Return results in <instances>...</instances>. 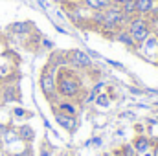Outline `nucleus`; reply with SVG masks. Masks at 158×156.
<instances>
[{
	"label": "nucleus",
	"mask_w": 158,
	"mask_h": 156,
	"mask_svg": "<svg viewBox=\"0 0 158 156\" xmlns=\"http://www.w3.org/2000/svg\"><path fill=\"white\" fill-rule=\"evenodd\" d=\"M125 2H129V0H118L116 4H125Z\"/></svg>",
	"instance_id": "18"
},
{
	"label": "nucleus",
	"mask_w": 158,
	"mask_h": 156,
	"mask_svg": "<svg viewBox=\"0 0 158 156\" xmlns=\"http://www.w3.org/2000/svg\"><path fill=\"white\" fill-rule=\"evenodd\" d=\"M40 90L44 94L46 99L53 101L57 97V68H53L50 63L42 68L40 72V79H39Z\"/></svg>",
	"instance_id": "2"
},
{
	"label": "nucleus",
	"mask_w": 158,
	"mask_h": 156,
	"mask_svg": "<svg viewBox=\"0 0 158 156\" xmlns=\"http://www.w3.org/2000/svg\"><path fill=\"white\" fill-rule=\"evenodd\" d=\"M83 94V83L77 72L72 68L61 66L57 70V96L63 99H76L77 101Z\"/></svg>",
	"instance_id": "1"
},
{
	"label": "nucleus",
	"mask_w": 158,
	"mask_h": 156,
	"mask_svg": "<svg viewBox=\"0 0 158 156\" xmlns=\"http://www.w3.org/2000/svg\"><path fill=\"white\" fill-rule=\"evenodd\" d=\"M55 121H57L59 127H63V129L68 130V132L76 130V127H77V117L68 116V114H63V112H55Z\"/></svg>",
	"instance_id": "6"
},
{
	"label": "nucleus",
	"mask_w": 158,
	"mask_h": 156,
	"mask_svg": "<svg viewBox=\"0 0 158 156\" xmlns=\"http://www.w3.org/2000/svg\"><path fill=\"white\" fill-rule=\"evenodd\" d=\"M110 2H112V4H116V2H118V0H110Z\"/></svg>",
	"instance_id": "21"
},
{
	"label": "nucleus",
	"mask_w": 158,
	"mask_h": 156,
	"mask_svg": "<svg viewBox=\"0 0 158 156\" xmlns=\"http://www.w3.org/2000/svg\"><path fill=\"white\" fill-rule=\"evenodd\" d=\"M143 156H153V153H145Z\"/></svg>",
	"instance_id": "20"
},
{
	"label": "nucleus",
	"mask_w": 158,
	"mask_h": 156,
	"mask_svg": "<svg viewBox=\"0 0 158 156\" xmlns=\"http://www.w3.org/2000/svg\"><path fill=\"white\" fill-rule=\"evenodd\" d=\"M151 153H153V156H158V143L153 147V149H151Z\"/></svg>",
	"instance_id": "17"
},
{
	"label": "nucleus",
	"mask_w": 158,
	"mask_h": 156,
	"mask_svg": "<svg viewBox=\"0 0 158 156\" xmlns=\"http://www.w3.org/2000/svg\"><path fill=\"white\" fill-rule=\"evenodd\" d=\"M64 2H81V0H64Z\"/></svg>",
	"instance_id": "19"
},
{
	"label": "nucleus",
	"mask_w": 158,
	"mask_h": 156,
	"mask_svg": "<svg viewBox=\"0 0 158 156\" xmlns=\"http://www.w3.org/2000/svg\"><path fill=\"white\" fill-rule=\"evenodd\" d=\"M55 107H57L55 112H63V114H68V116L74 117H77L79 110H81V107H79V103L76 99H63L61 97V101H57Z\"/></svg>",
	"instance_id": "5"
},
{
	"label": "nucleus",
	"mask_w": 158,
	"mask_h": 156,
	"mask_svg": "<svg viewBox=\"0 0 158 156\" xmlns=\"http://www.w3.org/2000/svg\"><path fill=\"white\" fill-rule=\"evenodd\" d=\"M90 11H103V9H107L112 2L110 0H81Z\"/></svg>",
	"instance_id": "10"
},
{
	"label": "nucleus",
	"mask_w": 158,
	"mask_h": 156,
	"mask_svg": "<svg viewBox=\"0 0 158 156\" xmlns=\"http://www.w3.org/2000/svg\"><path fill=\"white\" fill-rule=\"evenodd\" d=\"M19 134H20V138H22V140H28V142H30V140H33V130H31L28 125H22V127L19 129Z\"/></svg>",
	"instance_id": "16"
},
{
	"label": "nucleus",
	"mask_w": 158,
	"mask_h": 156,
	"mask_svg": "<svg viewBox=\"0 0 158 156\" xmlns=\"http://www.w3.org/2000/svg\"><path fill=\"white\" fill-rule=\"evenodd\" d=\"M119 6H121V11H123V15H125V17L132 18V17H136V15H138V11H136V0H129V2L119 4Z\"/></svg>",
	"instance_id": "12"
},
{
	"label": "nucleus",
	"mask_w": 158,
	"mask_h": 156,
	"mask_svg": "<svg viewBox=\"0 0 158 156\" xmlns=\"http://www.w3.org/2000/svg\"><path fill=\"white\" fill-rule=\"evenodd\" d=\"M110 96L107 94V92H101V94H98V97H96V103L99 105V107H103V109H107L109 105H110Z\"/></svg>",
	"instance_id": "14"
},
{
	"label": "nucleus",
	"mask_w": 158,
	"mask_h": 156,
	"mask_svg": "<svg viewBox=\"0 0 158 156\" xmlns=\"http://www.w3.org/2000/svg\"><path fill=\"white\" fill-rule=\"evenodd\" d=\"M103 83H98L90 92H88V96L85 97V103H92V101H96V97H98V94H101V90H103Z\"/></svg>",
	"instance_id": "13"
},
{
	"label": "nucleus",
	"mask_w": 158,
	"mask_h": 156,
	"mask_svg": "<svg viewBox=\"0 0 158 156\" xmlns=\"http://www.w3.org/2000/svg\"><path fill=\"white\" fill-rule=\"evenodd\" d=\"M156 6V0H136V11L140 17H147Z\"/></svg>",
	"instance_id": "9"
},
{
	"label": "nucleus",
	"mask_w": 158,
	"mask_h": 156,
	"mask_svg": "<svg viewBox=\"0 0 158 156\" xmlns=\"http://www.w3.org/2000/svg\"><path fill=\"white\" fill-rule=\"evenodd\" d=\"M118 156H138V153H136L134 145H131V143H125V145L119 149Z\"/></svg>",
	"instance_id": "15"
},
{
	"label": "nucleus",
	"mask_w": 158,
	"mask_h": 156,
	"mask_svg": "<svg viewBox=\"0 0 158 156\" xmlns=\"http://www.w3.org/2000/svg\"><path fill=\"white\" fill-rule=\"evenodd\" d=\"M66 55H68V66L76 70H88L92 66V59L81 50H70L66 51Z\"/></svg>",
	"instance_id": "4"
},
{
	"label": "nucleus",
	"mask_w": 158,
	"mask_h": 156,
	"mask_svg": "<svg viewBox=\"0 0 158 156\" xmlns=\"http://www.w3.org/2000/svg\"><path fill=\"white\" fill-rule=\"evenodd\" d=\"M132 145H134V149H136L138 154H145V153H149L153 149V143H151V140L147 136H138Z\"/></svg>",
	"instance_id": "8"
},
{
	"label": "nucleus",
	"mask_w": 158,
	"mask_h": 156,
	"mask_svg": "<svg viewBox=\"0 0 158 156\" xmlns=\"http://www.w3.org/2000/svg\"><path fill=\"white\" fill-rule=\"evenodd\" d=\"M114 39L118 40V42H121V44H125L127 48H136V46H138V44L134 42V39H132V35L129 33L127 28H119L118 31L114 33Z\"/></svg>",
	"instance_id": "7"
},
{
	"label": "nucleus",
	"mask_w": 158,
	"mask_h": 156,
	"mask_svg": "<svg viewBox=\"0 0 158 156\" xmlns=\"http://www.w3.org/2000/svg\"><path fill=\"white\" fill-rule=\"evenodd\" d=\"M116 156H118V154H116Z\"/></svg>",
	"instance_id": "22"
},
{
	"label": "nucleus",
	"mask_w": 158,
	"mask_h": 156,
	"mask_svg": "<svg viewBox=\"0 0 158 156\" xmlns=\"http://www.w3.org/2000/svg\"><path fill=\"white\" fill-rule=\"evenodd\" d=\"M127 30L132 35V39H134L136 44H143L145 40L151 37V22H149V18L140 17V15H136V17H132L129 20Z\"/></svg>",
	"instance_id": "3"
},
{
	"label": "nucleus",
	"mask_w": 158,
	"mask_h": 156,
	"mask_svg": "<svg viewBox=\"0 0 158 156\" xmlns=\"http://www.w3.org/2000/svg\"><path fill=\"white\" fill-rule=\"evenodd\" d=\"M9 31L17 33V35H26L31 31V22H13L9 26Z\"/></svg>",
	"instance_id": "11"
}]
</instances>
